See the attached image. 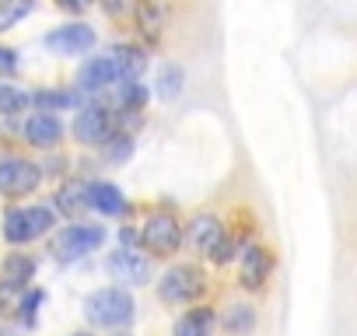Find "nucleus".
I'll return each instance as SVG.
<instances>
[{
  "instance_id": "nucleus-1",
  "label": "nucleus",
  "mask_w": 357,
  "mask_h": 336,
  "mask_svg": "<svg viewBox=\"0 0 357 336\" xmlns=\"http://www.w3.org/2000/svg\"><path fill=\"white\" fill-rule=\"evenodd\" d=\"M84 315L98 329H119L133 322V298L123 287H98L84 298Z\"/></svg>"
},
{
  "instance_id": "nucleus-2",
  "label": "nucleus",
  "mask_w": 357,
  "mask_h": 336,
  "mask_svg": "<svg viewBox=\"0 0 357 336\" xmlns=\"http://www.w3.org/2000/svg\"><path fill=\"white\" fill-rule=\"evenodd\" d=\"M56 224V214L53 207H15L8 217H4V238L11 245H29L36 238H43L46 231H53Z\"/></svg>"
},
{
  "instance_id": "nucleus-3",
  "label": "nucleus",
  "mask_w": 357,
  "mask_h": 336,
  "mask_svg": "<svg viewBox=\"0 0 357 336\" xmlns=\"http://www.w3.org/2000/svg\"><path fill=\"white\" fill-rule=\"evenodd\" d=\"M204 291H207V277L193 263L172 266L158 284V298L168 301V305H193L197 298H204Z\"/></svg>"
},
{
  "instance_id": "nucleus-4",
  "label": "nucleus",
  "mask_w": 357,
  "mask_h": 336,
  "mask_svg": "<svg viewBox=\"0 0 357 336\" xmlns=\"http://www.w3.org/2000/svg\"><path fill=\"white\" fill-rule=\"evenodd\" d=\"M105 242V228H98V224H67V228H60L56 235H53V245H50V252L60 259V263H77V259H84L88 252H95L98 245Z\"/></svg>"
},
{
  "instance_id": "nucleus-5",
  "label": "nucleus",
  "mask_w": 357,
  "mask_h": 336,
  "mask_svg": "<svg viewBox=\"0 0 357 336\" xmlns=\"http://www.w3.org/2000/svg\"><path fill=\"white\" fill-rule=\"evenodd\" d=\"M43 183V165L25 158H4L0 161V197H29Z\"/></svg>"
},
{
  "instance_id": "nucleus-6",
  "label": "nucleus",
  "mask_w": 357,
  "mask_h": 336,
  "mask_svg": "<svg viewBox=\"0 0 357 336\" xmlns=\"http://www.w3.org/2000/svg\"><path fill=\"white\" fill-rule=\"evenodd\" d=\"M140 245L151 252V256H175L183 249V224L168 214H158L144 224L140 231Z\"/></svg>"
},
{
  "instance_id": "nucleus-7",
  "label": "nucleus",
  "mask_w": 357,
  "mask_h": 336,
  "mask_svg": "<svg viewBox=\"0 0 357 336\" xmlns=\"http://www.w3.org/2000/svg\"><path fill=\"white\" fill-rule=\"evenodd\" d=\"M116 133V112L112 109H102V105H84L74 119V137L77 144L84 147H98L105 144L109 137Z\"/></svg>"
},
{
  "instance_id": "nucleus-8",
  "label": "nucleus",
  "mask_w": 357,
  "mask_h": 336,
  "mask_svg": "<svg viewBox=\"0 0 357 336\" xmlns=\"http://www.w3.org/2000/svg\"><path fill=\"white\" fill-rule=\"evenodd\" d=\"M95 29L91 25H84V22H77V25H60V29H53L46 39H43V46L46 49H53L56 56H81V53H88L91 46H95Z\"/></svg>"
},
{
  "instance_id": "nucleus-9",
  "label": "nucleus",
  "mask_w": 357,
  "mask_h": 336,
  "mask_svg": "<svg viewBox=\"0 0 357 336\" xmlns=\"http://www.w3.org/2000/svg\"><path fill=\"white\" fill-rule=\"evenodd\" d=\"M105 270L112 273V280H119L126 287H144L151 280V263L137 249H116V252H109Z\"/></svg>"
},
{
  "instance_id": "nucleus-10",
  "label": "nucleus",
  "mask_w": 357,
  "mask_h": 336,
  "mask_svg": "<svg viewBox=\"0 0 357 336\" xmlns=\"http://www.w3.org/2000/svg\"><path fill=\"white\" fill-rule=\"evenodd\" d=\"M119 81H123L119 67H116L109 56H95V60H88V63L81 67V74H77V91L102 95V91H109V88L119 84Z\"/></svg>"
},
{
  "instance_id": "nucleus-11",
  "label": "nucleus",
  "mask_w": 357,
  "mask_h": 336,
  "mask_svg": "<svg viewBox=\"0 0 357 336\" xmlns=\"http://www.w3.org/2000/svg\"><path fill=\"white\" fill-rule=\"evenodd\" d=\"M270 270H273V256H270V249H263V245H249V249L242 252V287L259 291V287L266 284Z\"/></svg>"
},
{
  "instance_id": "nucleus-12",
  "label": "nucleus",
  "mask_w": 357,
  "mask_h": 336,
  "mask_svg": "<svg viewBox=\"0 0 357 336\" xmlns=\"http://www.w3.org/2000/svg\"><path fill=\"white\" fill-rule=\"evenodd\" d=\"M32 277H36V259L25 256V252H11L0 266V287H11V291H29L32 287Z\"/></svg>"
},
{
  "instance_id": "nucleus-13",
  "label": "nucleus",
  "mask_w": 357,
  "mask_h": 336,
  "mask_svg": "<svg viewBox=\"0 0 357 336\" xmlns=\"http://www.w3.org/2000/svg\"><path fill=\"white\" fill-rule=\"evenodd\" d=\"M63 137V123L53 112H36L25 119V140L32 147H56Z\"/></svg>"
},
{
  "instance_id": "nucleus-14",
  "label": "nucleus",
  "mask_w": 357,
  "mask_h": 336,
  "mask_svg": "<svg viewBox=\"0 0 357 336\" xmlns=\"http://www.w3.org/2000/svg\"><path fill=\"white\" fill-rule=\"evenodd\" d=\"M88 207H95L105 217H123L126 214L123 190L112 186V183H88Z\"/></svg>"
},
{
  "instance_id": "nucleus-15",
  "label": "nucleus",
  "mask_w": 357,
  "mask_h": 336,
  "mask_svg": "<svg viewBox=\"0 0 357 336\" xmlns=\"http://www.w3.org/2000/svg\"><path fill=\"white\" fill-rule=\"evenodd\" d=\"M53 204H56V211H60L63 217L77 221V217L88 211V183H81V179L63 183V186H60V193L53 197Z\"/></svg>"
},
{
  "instance_id": "nucleus-16",
  "label": "nucleus",
  "mask_w": 357,
  "mask_h": 336,
  "mask_svg": "<svg viewBox=\"0 0 357 336\" xmlns=\"http://www.w3.org/2000/svg\"><path fill=\"white\" fill-rule=\"evenodd\" d=\"M214 329H218V315L200 305V308H190L183 319L175 322L172 336H214Z\"/></svg>"
},
{
  "instance_id": "nucleus-17",
  "label": "nucleus",
  "mask_w": 357,
  "mask_h": 336,
  "mask_svg": "<svg viewBox=\"0 0 357 336\" xmlns=\"http://www.w3.org/2000/svg\"><path fill=\"white\" fill-rule=\"evenodd\" d=\"M105 56H109V60L119 67L123 81H137V77H140V70L147 67V56H144L137 46H123V43H119V46H112Z\"/></svg>"
},
{
  "instance_id": "nucleus-18",
  "label": "nucleus",
  "mask_w": 357,
  "mask_h": 336,
  "mask_svg": "<svg viewBox=\"0 0 357 336\" xmlns=\"http://www.w3.org/2000/svg\"><path fill=\"white\" fill-rule=\"evenodd\" d=\"M221 235H225V231H221V221H218V217H211V214H204V217H197V221L190 224V231L183 235V242H190L193 249L207 252Z\"/></svg>"
},
{
  "instance_id": "nucleus-19",
  "label": "nucleus",
  "mask_w": 357,
  "mask_h": 336,
  "mask_svg": "<svg viewBox=\"0 0 357 336\" xmlns=\"http://www.w3.org/2000/svg\"><path fill=\"white\" fill-rule=\"evenodd\" d=\"M133 22H137V32L147 43H158V36H161V11H158L154 0H137V4H133Z\"/></svg>"
},
{
  "instance_id": "nucleus-20",
  "label": "nucleus",
  "mask_w": 357,
  "mask_h": 336,
  "mask_svg": "<svg viewBox=\"0 0 357 336\" xmlns=\"http://www.w3.org/2000/svg\"><path fill=\"white\" fill-rule=\"evenodd\" d=\"M183 84H186V70L178 67V63H165L158 70V98L161 102H172L183 95Z\"/></svg>"
},
{
  "instance_id": "nucleus-21",
  "label": "nucleus",
  "mask_w": 357,
  "mask_h": 336,
  "mask_svg": "<svg viewBox=\"0 0 357 336\" xmlns=\"http://www.w3.org/2000/svg\"><path fill=\"white\" fill-rule=\"evenodd\" d=\"M32 105H39V112H60V109H74L81 105V91H36Z\"/></svg>"
},
{
  "instance_id": "nucleus-22",
  "label": "nucleus",
  "mask_w": 357,
  "mask_h": 336,
  "mask_svg": "<svg viewBox=\"0 0 357 336\" xmlns=\"http://www.w3.org/2000/svg\"><path fill=\"white\" fill-rule=\"evenodd\" d=\"M252 326H256V312H252L249 305H231V308H228V315H225V329H228L231 336H249Z\"/></svg>"
},
{
  "instance_id": "nucleus-23",
  "label": "nucleus",
  "mask_w": 357,
  "mask_h": 336,
  "mask_svg": "<svg viewBox=\"0 0 357 336\" xmlns=\"http://www.w3.org/2000/svg\"><path fill=\"white\" fill-rule=\"evenodd\" d=\"M32 8H36V0H0V32H8L22 18H29Z\"/></svg>"
},
{
  "instance_id": "nucleus-24",
  "label": "nucleus",
  "mask_w": 357,
  "mask_h": 336,
  "mask_svg": "<svg viewBox=\"0 0 357 336\" xmlns=\"http://www.w3.org/2000/svg\"><path fill=\"white\" fill-rule=\"evenodd\" d=\"M32 105V95H25L15 84H0V116H18Z\"/></svg>"
},
{
  "instance_id": "nucleus-25",
  "label": "nucleus",
  "mask_w": 357,
  "mask_h": 336,
  "mask_svg": "<svg viewBox=\"0 0 357 336\" xmlns=\"http://www.w3.org/2000/svg\"><path fill=\"white\" fill-rule=\"evenodd\" d=\"M102 147H105V158L119 165V161H126V158H130V151H133V137H130V133H119V130H116V133H112V137H109V140H105Z\"/></svg>"
},
{
  "instance_id": "nucleus-26",
  "label": "nucleus",
  "mask_w": 357,
  "mask_h": 336,
  "mask_svg": "<svg viewBox=\"0 0 357 336\" xmlns=\"http://www.w3.org/2000/svg\"><path fill=\"white\" fill-rule=\"evenodd\" d=\"M39 305H43V291H39V287H29L25 298L18 301V312H15V315H18L25 326H36V312H39Z\"/></svg>"
},
{
  "instance_id": "nucleus-27",
  "label": "nucleus",
  "mask_w": 357,
  "mask_h": 336,
  "mask_svg": "<svg viewBox=\"0 0 357 336\" xmlns=\"http://www.w3.org/2000/svg\"><path fill=\"white\" fill-rule=\"evenodd\" d=\"M235 249H238V245H235L228 235H221V238L207 249V256H211V263H221V266H225V263H231V259H235Z\"/></svg>"
},
{
  "instance_id": "nucleus-28",
  "label": "nucleus",
  "mask_w": 357,
  "mask_h": 336,
  "mask_svg": "<svg viewBox=\"0 0 357 336\" xmlns=\"http://www.w3.org/2000/svg\"><path fill=\"white\" fill-rule=\"evenodd\" d=\"M133 4H137V0H102V11L109 18H130L133 15Z\"/></svg>"
},
{
  "instance_id": "nucleus-29",
  "label": "nucleus",
  "mask_w": 357,
  "mask_h": 336,
  "mask_svg": "<svg viewBox=\"0 0 357 336\" xmlns=\"http://www.w3.org/2000/svg\"><path fill=\"white\" fill-rule=\"evenodd\" d=\"M18 70V60H15V49L0 46V74H15Z\"/></svg>"
},
{
  "instance_id": "nucleus-30",
  "label": "nucleus",
  "mask_w": 357,
  "mask_h": 336,
  "mask_svg": "<svg viewBox=\"0 0 357 336\" xmlns=\"http://www.w3.org/2000/svg\"><path fill=\"white\" fill-rule=\"evenodd\" d=\"M56 8L67 11V15H81V11L91 8V0H56Z\"/></svg>"
},
{
  "instance_id": "nucleus-31",
  "label": "nucleus",
  "mask_w": 357,
  "mask_h": 336,
  "mask_svg": "<svg viewBox=\"0 0 357 336\" xmlns=\"http://www.w3.org/2000/svg\"><path fill=\"white\" fill-rule=\"evenodd\" d=\"M119 242H123V249H133V245H140V235L133 228H123L119 231Z\"/></svg>"
},
{
  "instance_id": "nucleus-32",
  "label": "nucleus",
  "mask_w": 357,
  "mask_h": 336,
  "mask_svg": "<svg viewBox=\"0 0 357 336\" xmlns=\"http://www.w3.org/2000/svg\"><path fill=\"white\" fill-rule=\"evenodd\" d=\"M74 336H91V333H74Z\"/></svg>"
}]
</instances>
